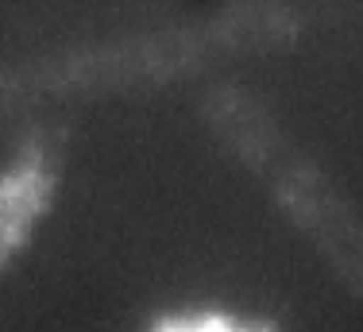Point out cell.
Masks as SVG:
<instances>
[{
  "instance_id": "2",
  "label": "cell",
  "mask_w": 363,
  "mask_h": 332,
  "mask_svg": "<svg viewBox=\"0 0 363 332\" xmlns=\"http://www.w3.org/2000/svg\"><path fill=\"white\" fill-rule=\"evenodd\" d=\"M155 332H267V328H240L224 317H197V321H167Z\"/></svg>"
},
{
  "instance_id": "1",
  "label": "cell",
  "mask_w": 363,
  "mask_h": 332,
  "mask_svg": "<svg viewBox=\"0 0 363 332\" xmlns=\"http://www.w3.org/2000/svg\"><path fill=\"white\" fill-rule=\"evenodd\" d=\"M47 194H50V182L35 166H23V170L8 174L0 182V263L12 255L16 243L35 224V216L47 205Z\"/></svg>"
}]
</instances>
